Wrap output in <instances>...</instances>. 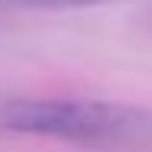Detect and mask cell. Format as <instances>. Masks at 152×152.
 Returning <instances> with one entry per match:
<instances>
[{
    "label": "cell",
    "instance_id": "1",
    "mask_svg": "<svg viewBox=\"0 0 152 152\" xmlns=\"http://www.w3.org/2000/svg\"><path fill=\"white\" fill-rule=\"evenodd\" d=\"M0 129L104 152L152 149V110L88 97H0Z\"/></svg>",
    "mask_w": 152,
    "mask_h": 152
},
{
    "label": "cell",
    "instance_id": "2",
    "mask_svg": "<svg viewBox=\"0 0 152 152\" xmlns=\"http://www.w3.org/2000/svg\"><path fill=\"white\" fill-rule=\"evenodd\" d=\"M26 7L39 10H75V7H94V3H107V0H20Z\"/></svg>",
    "mask_w": 152,
    "mask_h": 152
},
{
    "label": "cell",
    "instance_id": "3",
    "mask_svg": "<svg viewBox=\"0 0 152 152\" xmlns=\"http://www.w3.org/2000/svg\"><path fill=\"white\" fill-rule=\"evenodd\" d=\"M142 20H146V26H149V29H152V10H149V13H146V16H142Z\"/></svg>",
    "mask_w": 152,
    "mask_h": 152
}]
</instances>
